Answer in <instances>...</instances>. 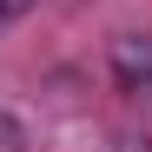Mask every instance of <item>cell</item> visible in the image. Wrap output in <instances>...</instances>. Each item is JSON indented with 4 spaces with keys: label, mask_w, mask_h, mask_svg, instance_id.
Segmentation results:
<instances>
[{
    "label": "cell",
    "mask_w": 152,
    "mask_h": 152,
    "mask_svg": "<svg viewBox=\"0 0 152 152\" xmlns=\"http://www.w3.org/2000/svg\"><path fill=\"white\" fill-rule=\"evenodd\" d=\"M20 7H27V0H0V27H7V20H13Z\"/></svg>",
    "instance_id": "obj_4"
},
{
    "label": "cell",
    "mask_w": 152,
    "mask_h": 152,
    "mask_svg": "<svg viewBox=\"0 0 152 152\" xmlns=\"http://www.w3.org/2000/svg\"><path fill=\"white\" fill-rule=\"evenodd\" d=\"M113 86L126 99H145L152 106V40L145 33H119L113 40Z\"/></svg>",
    "instance_id": "obj_1"
},
{
    "label": "cell",
    "mask_w": 152,
    "mask_h": 152,
    "mask_svg": "<svg viewBox=\"0 0 152 152\" xmlns=\"http://www.w3.org/2000/svg\"><path fill=\"white\" fill-rule=\"evenodd\" d=\"M119 152H152V139H139V132H126V139H119Z\"/></svg>",
    "instance_id": "obj_2"
},
{
    "label": "cell",
    "mask_w": 152,
    "mask_h": 152,
    "mask_svg": "<svg viewBox=\"0 0 152 152\" xmlns=\"http://www.w3.org/2000/svg\"><path fill=\"white\" fill-rule=\"evenodd\" d=\"M13 145H20V132H13L7 119H0V152H13Z\"/></svg>",
    "instance_id": "obj_3"
}]
</instances>
